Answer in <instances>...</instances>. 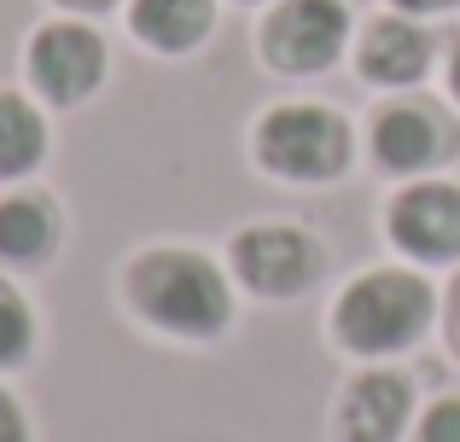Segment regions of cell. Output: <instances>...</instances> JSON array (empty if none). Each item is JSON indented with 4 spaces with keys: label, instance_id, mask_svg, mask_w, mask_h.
Listing matches in <instances>:
<instances>
[{
    "label": "cell",
    "instance_id": "obj_17",
    "mask_svg": "<svg viewBox=\"0 0 460 442\" xmlns=\"http://www.w3.org/2000/svg\"><path fill=\"white\" fill-rule=\"evenodd\" d=\"M396 12H420V18H426V12H455L460 0H391Z\"/></svg>",
    "mask_w": 460,
    "mask_h": 442
},
{
    "label": "cell",
    "instance_id": "obj_13",
    "mask_svg": "<svg viewBox=\"0 0 460 442\" xmlns=\"http://www.w3.org/2000/svg\"><path fill=\"white\" fill-rule=\"evenodd\" d=\"M47 158V123L23 93H0V181H18Z\"/></svg>",
    "mask_w": 460,
    "mask_h": 442
},
{
    "label": "cell",
    "instance_id": "obj_18",
    "mask_svg": "<svg viewBox=\"0 0 460 442\" xmlns=\"http://www.w3.org/2000/svg\"><path fill=\"white\" fill-rule=\"evenodd\" d=\"M449 350L460 355V285H455V308H449Z\"/></svg>",
    "mask_w": 460,
    "mask_h": 442
},
{
    "label": "cell",
    "instance_id": "obj_12",
    "mask_svg": "<svg viewBox=\"0 0 460 442\" xmlns=\"http://www.w3.org/2000/svg\"><path fill=\"white\" fill-rule=\"evenodd\" d=\"M58 250V204L47 193H12L0 198V262L35 268Z\"/></svg>",
    "mask_w": 460,
    "mask_h": 442
},
{
    "label": "cell",
    "instance_id": "obj_15",
    "mask_svg": "<svg viewBox=\"0 0 460 442\" xmlns=\"http://www.w3.org/2000/svg\"><path fill=\"white\" fill-rule=\"evenodd\" d=\"M408 442H460V396L431 402V408L420 413V425H414Z\"/></svg>",
    "mask_w": 460,
    "mask_h": 442
},
{
    "label": "cell",
    "instance_id": "obj_10",
    "mask_svg": "<svg viewBox=\"0 0 460 442\" xmlns=\"http://www.w3.org/2000/svg\"><path fill=\"white\" fill-rule=\"evenodd\" d=\"M356 65L373 88H408L431 70V35L420 23H408L402 12H385L361 30L356 41Z\"/></svg>",
    "mask_w": 460,
    "mask_h": 442
},
{
    "label": "cell",
    "instance_id": "obj_20",
    "mask_svg": "<svg viewBox=\"0 0 460 442\" xmlns=\"http://www.w3.org/2000/svg\"><path fill=\"white\" fill-rule=\"evenodd\" d=\"M65 6H76V12H105L111 0H65Z\"/></svg>",
    "mask_w": 460,
    "mask_h": 442
},
{
    "label": "cell",
    "instance_id": "obj_19",
    "mask_svg": "<svg viewBox=\"0 0 460 442\" xmlns=\"http://www.w3.org/2000/svg\"><path fill=\"white\" fill-rule=\"evenodd\" d=\"M449 93H455V105H460V47L449 53Z\"/></svg>",
    "mask_w": 460,
    "mask_h": 442
},
{
    "label": "cell",
    "instance_id": "obj_3",
    "mask_svg": "<svg viewBox=\"0 0 460 442\" xmlns=\"http://www.w3.org/2000/svg\"><path fill=\"white\" fill-rule=\"evenodd\" d=\"M257 163L280 181L321 186L349 169V123L326 105H274L251 134Z\"/></svg>",
    "mask_w": 460,
    "mask_h": 442
},
{
    "label": "cell",
    "instance_id": "obj_11",
    "mask_svg": "<svg viewBox=\"0 0 460 442\" xmlns=\"http://www.w3.org/2000/svg\"><path fill=\"white\" fill-rule=\"evenodd\" d=\"M216 23V0H128V30L152 53H192Z\"/></svg>",
    "mask_w": 460,
    "mask_h": 442
},
{
    "label": "cell",
    "instance_id": "obj_2",
    "mask_svg": "<svg viewBox=\"0 0 460 442\" xmlns=\"http://www.w3.org/2000/svg\"><path fill=\"white\" fill-rule=\"evenodd\" d=\"M431 308H438V291H431L420 273L408 268H373L361 280H349L332 303V338L344 343L349 355H402L426 338Z\"/></svg>",
    "mask_w": 460,
    "mask_h": 442
},
{
    "label": "cell",
    "instance_id": "obj_9",
    "mask_svg": "<svg viewBox=\"0 0 460 442\" xmlns=\"http://www.w3.org/2000/svg\"><path fill=\"white\" fill-rule=\"evenodd\" d=\"M408 420H414V385L391 367H373L356 373L338 396V442H402Z\"/></svg>",
    "mask_w": 460,
    "mask_h": 442
},
{
    "label": "cell",
    "instance_id": "obj_16",
    "mask_svg": "<svg viewBox=\"0 0 460 442\" xmlns=\"http://www.w3.org/2000/svg\"><path fill=\"white\" fill-rule=\"evenodd\" d=\"M0 442H30V420H23L12 390H0Z\"/></svg>",
    "mask_w": 460,
    "mask_h": 442
},
{
    "label": "cell",
    "instance_id": "obj_4",
    "mask_svg": "<svg viewBox=\"0 0 460 442\" xmlns=\"http://www.w3.org/2000/svg\"><path fill=\"white\" fill-rule=\"evenodd\" d=\"M344 41H349L344 0H280L257 30L262 58L280 76H314V70H326L344 53Z\"/></svg>",
    "mask_w": 460,
    "mask_h": 442
},
{
    "label": "cell",
    "instance_id": "obj_14",
    "mask_svg": "<svg viewBox=\"0 0 460 442\" xmlns=\"http://www.w3.org/2000/svg\"><path fill=\"white\" fill-rule=\"evenodd\" d=\"M30 350H35V315L12 285H0V373L23 367Z\"/></svg>",
    "mask_w": 460,
    "mask_h": 442
},
{
    "label": "cell",
    "instance_id": "obj_1",
    "mask_svg": "<svg viewBox=\"0 0 460 442\" xmlns=\"http://www.w3.org/2000/svg\"><path fill=\"white\" fill-rule=\"evenodd\" d=\"M128 308L169 338H216L234 320V285L204 250H140L123 273Z\"/></svg>",
    "mask_w": 460,
    "mask_h": 442
},
{
    "label": "cell",
    "instance_id": "obj_7",
    "mask_svg": "<svg viewBox=\"0 0 460 442\" xmlns=\"http://www.w3.org/2000/svg\"><path fill=\"white\" fill-rule=\"evenodd\" d=\"M385 233L402 256L420 262H460V186L455 181H414L391 198Z\"/></svg>",
    "mask_w": 460,
    "mask_h": 442
},
{
    "label": "cell",
    "instance_id": "obj_8",
    "mask_svg": "<svg viewBox=\"0 0 460 442\" xmlns=\"http://www.w3.org/2000/svg\"><path fill=\"white\" fill-rule=\"evenodd\" d=\"M367 146H373V163H379L385 175H426L455 152V128L438 105L396 100V105H385V111H373Z\"/></svg>",
    "mask_w": 460,
    "mask_h": 442
},
{
    "label": "cell",
    "instance_id": "obj_6",
    "mask_svg": "<svg viewBox=\"0 0 460 442\" xmlns=\"http://www.w3.org/2000/svg\"><path fill=\"white\" fill-rule=\"evenodd\" d=\"M23 70L47 105H82L105 82V41L88 23H41L30 35Z\"/></svg>",
    "mask_w": 460,
    "mask_h": 442
},
{
    "label": "cell",
    "instance_id": "obj_5",
    "mask_svg": "<svg viewBox=\"0 0 460 442\" xmlns=\"http://www.w3.org/2000/svg\"><path fill=\"white\" fill-rule=\"evenodd\" d=\"M234 273L245 291L257 297H297L321 280L326 268V250L321 238L304 233V227H286V221H262V227H245L234 238Z\"/></svg>",
    "mask_w": 460,
    "mask_h": 442
}]
</instances>
